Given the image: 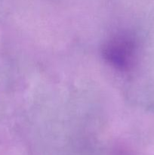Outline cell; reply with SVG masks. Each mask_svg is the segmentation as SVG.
I'll use <instances>...</instances> for the list:
<instances>
[{
	"mask_svg": "<svg viewBox=\"0 0 154 155\" xmlns=\"http://www.w3.org/2000/svg\"><path fill=\"white\" fill-rule=\"evenodd\" d=\"M102 54L107 63L118 71H130L137 62V41L131 33L119 32L106 41Z\"/></svg>",
	"mask_w": 154,
	"mask_h": 155,
	"instance_id": "obj_1",
	"label": "cell"
}]
</instances>
